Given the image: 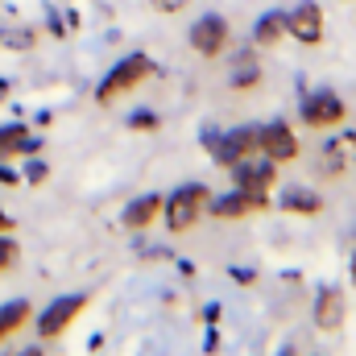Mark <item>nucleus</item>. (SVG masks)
<instances>
[{
    "mask_svg": "<svg viewBox=\"0 0 356 356\" xmlns=\"http://www.w3.org/2000/svg\"><path fill=\"white\" fill-rule=\"evenodd\" d=\"M0 232H13V216L8 211H0Z\"/></svg>",
    "mask_w": 356,
    "mask_h": 356,
    "instance_id": "nucleus-25",
    "label": "nucleus"
},
{
    "mask_svg": "<svg viewBox=\"0 0 356 356\" xmlns=\"http://www.w3.org/2000/svg\"><path fill=\"white\" fill-rule=\"evenodd\" d=\"M17 182H21V175L13 166H0V186H17Z\"/></svg>",
    "mask_w": 356,
    "mask_h": 356,
    "instance_id": "nucleus-22",
    "label": "nucleus"
},
{
    "mask_svg": "<svg viewBox=\"0 0 356 356\" xmlns=\"http://www.w3.org/2000/svg\"><path fill=\"white\" fill-rule=\"evenodd\" d=\"M232 277H236L241 286H253V269H232Z\"/></svg>",
    "mask_w": 356,
    "mask_h": 356,
    "instance_id": "nucleus-24",
    "label": "nucleus"
},
{
    "mask_svg": "<svg viewBox=\"0 0 356 356\" xmlns=\"http://www.w3.org/2000/svg\"><path fill=\"white\" fill-rule=\"evenodd\" d=\"M21 356H46V353H42V348H25Z\"/></svg>",
    "mask_w": 356,
    "mask_h": 356,
    "instance_id": "nucleus-27",
    "label": "nucleus"
},
{
    "mask_svg": "<svg viewBox=\"0 0 356 356\" xmlns=\"http://www.w3.org/2000/svg\"><path fill=\"white\" fill-rule=\"evenodd\" d=\"M186 46H191L199 58H220L224 46H228V21L216 17V13L199 17V21L191 25V33H186Z\"/></svg>",
    "mask_w": 356,
    "mask_h": 356,
    "instance_id": "nucleus-5",
    "label": "nucleus"
},
{
    "mask_svg": "<svg viewBox=\"0 0 356 356\" xmlns=\"http://www.w3.org/2000/svg\"><path fill=\"white\" fill-rule=\"evenodd\" d=\"M286 33L302 46H319L323 42V8L315 0H302L294 13H286Z\"/></svg>",
    "mask_w": 356,
    "mask_h": 356,
    "instance_id": "nucleus-9",
    "label": "nucleus"
},
{
    "mask_svg": "<svg viewBox=\"0 0 356 356\" xmlns=\"http://www.w3.org/2000/svg\"><path fill=\"white\" fill-rule=\"evenodd\" d=\"M344 116H348V104L336 91H311L302 99V124H311V129H336V124H344Z\"/></svg>",
    "mask_w": 356,
    "mask_h": 356,
    "instance_id": "nucleus-7",
    "label": "nucleus"
},
{
    "mask_svg": "<svg viewBox=\"0 0 356 356\" xmlns=\"http://www.w3.org/2000/svg\"><path fill=\"white\" fill-rule=\"evenodd\" d=\"M158 216H162V195H137V199L124 207L120 224H124V228H133V232H141V228H149Z\"/></svg>",
    "mask_w": 356,
    "mask_h": 356,
    "instance_id": "nucleus-13",
    "label": "nucleus"
},
{
    "mask_svg": "<svg viewBox=\"0 0 356 356\" xmlns=\"http://www.w3.org/2000/svg\"><path fill=\"white\" fill-rule=\"evenodd\" d=\"M266 207H269V199H257V195H249V191H241V186L207 203V211H211L216 220H245V216L266 211Z\"/></svg>",
    "mask_w": 356,
    "mask_h": 356,
    "instance_id": "nucleus-12",
    "label": "nucleus"
},
{
    "mask_svg": "<svg viewBox=\"0 0 356 356\" xmlns=\"http://www.w3.org/2000/svg\"><path fill=\"white\" fill-rule=\"evenodd\" d=\"M13 266H17V245H13V236H0V273Z\"/></svg>",
    "mask_w": 356,
    "mask_h": 356,
    "instance_id": "nucleus-19",
    "label": "nucleus"
},
{
    "mask_svg": "<svg viewBox=\"0 0 356 356\" xmlns=\"http://www.w3.org/2000/svg\"><path fill=\"white\" fill-rule=\"evenodd\" d=\"M286 38V13H261V21H257V29H253V42L261 46V50H273L277 42Z\"/></svg>",
    "mask_w": 356,
    "mask_h": 356,
    "instance_id": "nucleus-17",
    "label": "nucleus"
},
{
    "mask_svg": "<svg viewBox=\"0 0 356 356\" xmlns=\"http://www.w3.org/2000/svg\"><path fill=\"white\" fill-rule=\"evenodd\" d=\"M232 175H236V186H241V191H249V195H257V199H269V186L277 182V166H273L269 158H261V162L245 158V162L232 166Z\"/></svg>",
    "mask_w": 356,
    "mask_h": 356,
    "instance_id": "nucleus-11",
    "label": "nucleus"
},
{
    "mask_svg": "<svg viewBox=\"0 0 356 356\" xmlns=\"http://www.w3.org/2000/svg\"><path fill=\"white\" fill-rule=\"evenodd\" d=\"M25 178H29V182H46V178H50V166H46V162H33V166L25 170Z\"/></svg>",
    "mask_w": 356,
    "mask_h": 356,
    "instance_id": "nucleus-20",
    "label": "nucleus"
},
{
    "mask_svg": "<svg viewBox=\"0 0 356 356\" xmlns=\"http://www.w3.org/2000/svg\"><path fill=\"white\" fill-rule=\"evenodd\" d=\"M83 311H88V294H63V298H54V302L38 315V336H42V340H58Z\"/></svg>",
    "mask_w": 356,
    "mask_h": 356,
    "instance_id": "nucleus-4",
    "label": "nucleus"
},
{
    "mask_svg": "<svg viewBox=\"0 0 356 356\" xmlns=\"http://www.w3.org/2000/svg\"><path fill=\"white\" fill-rule=\"evenodd\" d=\"M311 319H315V327L319 332H340L344 327V319H348V302H344V290L340 286H319V294H315V307H311Z\"/></svg>",
    "mask_w": 356,
    "mask_h": 356,
    "instance_id": "nucleus-8",
    "label": "nucleus"
},
{
    "mask_svg": "<svg viewBox=\"0 0 356 356\" xmlns=\"http://www.w3.org/2000/svg\"><path fill=\"white\" fill-rule=\"evenodd\" d=\"M319 170L327 178H340V175H348V170H356V133H340V137L323 141Z\"/></svg>",
    "mask_w": 356,
    "mask_h": 356,
    "instance_id": "nucleus-10",
    "label": "nucleus"
},
{
    "mask_svg": "<svg viewBox=\"0 0 356 356\" xmlns=\"http://www.w3.org/2000/svg\"><path fill=\"white\" fill-rule=\"evenodd\" d=\"M277 207L290 211V216H319V211H323V199H319L311 186H290V191L277 199Z\"/></svg>",
    "mask_w": 356,
    "mask_h": 356,
    "instance_id": "nucleus-15",
    "label": "nucleus"
},
{
    "mask_svg": "<svg viewBox=\"0 0 356 356\" xmlns=\"http://www.w3.org/2000/svg\"><path fill=\"white\" fill-rule=\"evenodd\" d=\"M282 356H294V348H286V353H282Z\"/></svg>",
    "mask_w": 356,
    "mask_h": 356,
    "instance_id": "nucleus-28",
    "label": "nucleus"
},
{
    "mask_svg": "<svg viewBox=\"0 0 356 356\" xmlns=\"http://www.w3.org/2000/svg\"><path fill=\"white\" fill-rule=\"evenodd\" d=\"M4 91H8V88H4V83H0V95H4Z\"/></svg>",
    "mask_w": 356,
    "mask_h": 356,
    "instance_id": "nucleus-29",
    "label": "nucleus"
},
{
    "mask_svg": "<svg viewBox=\"0 0 356 356\" xmlns=\"http://www.w3.org/2000/svg\"><path fill=\"white\" fill-rule=\"evenodd\" d=\"M154 75V58L149 54H124L104 79H99V88H95V104H116L120 95H129L133 88H141L145 79Z\"/></svg>",
    "mask_w": 356,
    "mask_h": 356,
    "instance_id": "nucleus-2",
    "label": "nucleus"
},
{
    "mask_svg": "<svg viewBox=\"0 0 356 356\" xmlns=\"http://www.w3.org/2000/svg\"><path fill=\"white\" fill-rule=\"evenodd\" d=\"M29 315H33V307L25 302V298H17V302H4L0 307V344H8L25 323H29Z\"/></svg>",
    "mask_w": 356,
    "mask_h": 356,
    "instance_id": "nucleus-16",
    "label": "nucleus"
},
{
    "mask_svg": "<svg viewBox=\"0 0 356 356\" xmlns=\"http://www.w3.org/2000/svg\"><path fill=\"white\" fill-rule=\"evenodd\" d=\"M207 154L220 162V166H236L245 158H257V124H245V129H232V133H207L203 137Z\"/></svg>",
    "mask_w": 356,
    "mask_h": 356,
    "instance_id": "nucleus-3",
    "label": "nucleus"
},
{
    "mask_svg": "<svg viewBox=\"0 0 356 356\" xmlns=\"http://www.w3.org/2000/svg\"><path fill=\"white\" fill-rule=\"evenodd\" d=\"M353 286H356V232H353Z\"/></svg>",
    "mask_w": 356,
    "mask_h": 356,
    "instance_id": "nucleus-26",
    "label": "nucleus"
},
{
    "mask_svg": "<svg viewBox=\"0 0 356 356\" xmlns=\"http://www.w3.org/2000/svg\"><path fill=\"white\" fill-rule=\"evenodd\" d=\"M207 203H211V186H203V182H186V186H178L170 199H162V220H166V228L170 232H191L203 216H207Z\"/></svg>",
    "mask_w": 356,
    "mask_h": 356,
    "instance_id": "nucleus-1",
    "label": "nucleus"
},
{
    "mask_svg": "<svg viewBox=\"0 0 356 356\" xmlns=\"http://www.w3.org/2000/svg\"><path fill=\"white\" fill-rule=\"evenodd\" d=\"M186 4H191V0H154V8H158V13H182Z\"/></svg>",
    "mask_w": 356,
    "mask_h": 356,
    "instance_id": "nucleus-21",
    "label": "nucleus"
},
{
    "mask_svg": "<svg viewBox=\"0 0 356 356\" xmlns=\"http://www.w3.org/2000/svg\"><path fill=\"white\" fill-rule=\"evenodd\" d=\"M129 124H133V129H154V124H158V116H154V112H145V116H133Z\"/></svg>",
    "mask_w": 356,
    "mask_h": 356,
    "instance_id": "nucleus-23",
    "label": "nucleus"
},
{
    "mask_svg": "<svg viewBox=\"0 0 356 356\" xmlns=\"http://www.w3.org/2000/svg\"><path fill=\"white\" fill-rule=\"evenodd\" d=\"M257 83H261V67H257V58H253V54H249V58H236L228 88L232 91H253Z\"/></svg>",
    "mask_w": 356,
    "mask_h": 356,
    "instance_id": "nucleus-18",
    "label": "nucleus"
},
{
    "mask_svg": "<svg viewBox=\"0 0 356 356\" xmlns=\"http://www.w3.org/2000/svg\"><path fill=\"white\" fill-rule=\"evenodd\" d=\"M38 137L25 129V124H4L0 129V162H8V158H17V154H38Z\"/></svg>",
    "mask_w": 356,
    "mask_h": 356,
    "instance_id": "nucleus-14",
    "label": "nucleus"
},
{
    "mask_svg": "<svg viewBox=\"0 0 356 356\" xmlns=\"http://www.w3.org/2000/svg\"><path fill=\"white\" fill-rule=\"evenodd\" d=\"M257 154L269 158L273 166L294 162V158H298V137H294V129H290V124H282V120L261 124V129H257Z\"/></svg>",
    "mask_w": 356,
    "mask_h": 356,
    "instance_id": "nucleus-6",
    "label": "nucleus"
}]
</instances>
